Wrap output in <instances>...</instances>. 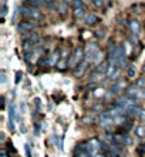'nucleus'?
<instances>
[{"label": "nucleus", "instance_id": "41", "mask_svg": "<svg viewBox=\"0 0 145 157\" xmlns=\"http://www.w3.org/2000/svg\"><path fill=\"white\" fill-rule=\"evenodd\" d=\"M63 3H67V4H70V3H73V0H61Z\"/></svg>", "mask_w": 145, "mask_h": 157}, {"label": "nucleus", "instance_id": "7", "mask_svg": "<svg viewBox=\"0 0 145 157\" xmlns=\"http://www.w3.org/2000/svg\"><path fill=\"white\" fill-rule=\"evenodd\" d=\"M114 143H117V144H129L131 143V139H129L128 136H127V132L125 133H117V134H114Z\"/></svg>", "mask_w": 145, "mask_h": 157}, {"label": "nucleus", "instance_id": "17", "mask_svg": "<svg viewBox=\"0 0 145 157\" xmlns=\"http://www.w3.org/2000/svg\"><path fill=\"white\" fill-rule=\"evenodd\" d=\"M74 19H81V17H84L85 16V12H84V7H77V9H74Z\"/></svg>", "mask_w": 145, "mask_h": 157}, {"label": "nucleus", "instance_id": "30", "mask_svg": "<svg viewBox=\"0 0 145 157\" xmlns=\"http://www.w3.org/2000/svg\"><path fill=\"white\" fill-rule=\"evenodd\" d=\"M73 6H74V9L83 7V0H73Z\"/></svg>", "mask_w": 145, "mask_h": 157}, {"label": "nucleus", "instance_id": "3", "mask_svg": "<svg viewBox=\"0 0 145 157\" xmlns=\"http://www.w3.org/2000/svg\"><path fill=\"white\" fill-rule=\"evenodd\" d=\"M124 153H125V149L122 144L112 143V144L108 147V156H111V157H122Z\"/></svg>", "mask_w": 145, "mask_h": 157}, {"label": "nucleus", "instance_id": "2", "mask_svg": "<svg viewBox=\"0 0 145 157\" xmlns=\"http://www.w3.org/2000/svg\"><path fill=\"white\" fill-rule=\"evenodd\" d=\"M20 13H21V16L29 19V20H42L43 19V14L38 12L37 9L31 7V6H27V4H24L20 9Z\"/></svg>", "mask_w": 145, "mask_h": 157}, {"label": "nucleus", "instance_id": "4", "mask_svg": "<svg viewBox=\"0 0 145 157\" xmlns=\"http://www.w3.org/2000/svg\"><path fill=\"white\" fill-rule=\"evenodd\" d=\"M84 57V52L81 47H77L74 52V54H73V57L70 59V62H68V66L70 67H77L80 64V62H81V59Z\"/></svg>", "mask_w": 145, "mask_h": 157}, {"label": "nucleus", "instance_id": "23", "mask_svg": "<svg viewBox=\"0 0 145 157\" xmlns=\"http://www.w3.org/2000/svg\"><path fill=\"white\" fill-rule=\"evenodd\" d=\"M67 9H68V4H67V3H63V2H61V4H60V9H58V12H60V14H61V16H64V14L67 13Z\"/></svg>", "mask_w": 145, "mask_h": 157}, {"label": "nucleus", "instance_id": "28", "mask_svg": "<svg viewBox=\"0 0 145 157\" xmlns=\"http://www.w3.org/2000/svg\"><path fill=\"white\" fill-rule=\"evenodd\" d=\"M96 37L97 39H104V37H105V32H104V30H97V32H96Z\"/></svg>", "mask_w": 145, "mask_h": 157}, {"label": "nucleus", "instance_id": "37", "mask_svg": "<svg viewBox=\"0 0 145 157\" xmlns=\"http://www.w3.org/2000/svg\"><path fill=\"white\" fill-rule=\"evenodd\" d=\"M24 149H26V156L31 157V153H30V147H29V146H24Z\"/></svg>", "mask_w": 145, "mask_h": 157}, {"label": "nucleus", "instance_id": "26", "mask_svg": "<svg viewBox=\"0 0 145 157\" xmlns=\"http://www.w3.org/2000/svg\"><path fill=\"white\" fill-rule=\"evenodd\" d=\"M135 86H137L138 89H145V78H138Z\"/></svg>", "mask_w": 145, "mask_h": 157}, {"label": "nucleus", "instance_id": "14", "mask_svg": "<svg viewBox=\"0 0 145 157\" xmlns=\"http://www.w3.org/2000/svg\"><path fill=\"white\" fill-rule=\"evenodd\" d=\"M58 59H60V50H54L53 54L50 56L49 59V66H54V64H57L58 63Z\"/></svg>", "mask_w": 145, "mask_h": 157}, {"label": "nucleus", "instance_id": "10", "mask_svg": "<svg viewBox=\"0 0 145 157\" xmlns=\"http://www.w3.org/2000/svg\"><path fill=\"white\" fill-rule=\"evenodd\" d=\"M127 96H128L129 99L137 100L138 97H141V94H140V89H138L137 86H129L128 89H127Z\"/></svg>", "mask_w": 145, "mask_h": 157}, {"label": "nucleus", "instance_id": "38", "mask_svg": "<svg viewBox=\"0 0 145 157\" xmlns=\"http://www.w3.org/2000/svg\"><path fill=\"white\" fill-rule=\"evenodd\" d=\"M138 117H140V119H145V110H141L140 114H138Z\"/></svg>", "mask_w": 145, "mask_h": 157}, {"label": "nucleus", "instance_id": "35", "mask_svg": "<svg viewBox=\"0 0 145 157\" xmlns=\"http://www.w3.org/2000/svg\"><path fill=\"white\" fill-rule=\"evenodd\" d=\"M34 103H36V107H37V110H40V109H42V103H40V100H38V99L34 100Z\"/></svg>", "mask_w": 145, "mask_h": 157}, {"label": "nucleus", "instance_id": "15", "mask_svg": "<svg viewBox=\"0 0 145 157\" xmlns=\"http://www.w3.org/2000/svg\"><path fill=\"white\" fill-rule=\"evenodd\" d=\"M108 69H110V63H108V62H103V63H100L98 66H97V69H94V70L98 71V73H101V75H107Z\"/></svg>", "mask_w": 145, "mask_h": 157}, {"label": "nucleus", "instance_id": "34", "mask_svg": "<svg viewBox=\"0 0 145 157\" xmlns=\"http://www.w3.org/2000/svg\"><path fill=\"white\" fill-rule=\"evenodd\" d=\"M83 123H85V124H87V123H92V117L91 116H85L83 119Z\"/></svg>", "mask_w": 145, "mask_h": 157}, {"label": "nucleus", "instance_id": "39", "mask_svg": "<svg viewBox=\"0 0 145 157\" xmlns=\"http://www.w3.org/2000/svg\"><path fill=\"white\" fill-rule=\"evenodd\" d=\"M140 94H141V97L145 99V89H140Z\"/></svg>", "mask_w": 145, "mask_h": 157}, {"label": "nucleus", "instance_id": "18", "mask_svg": "<svg viewBox=\"0 0 145 157\" xmlns=\"http://www.w3.org/2000/svg\"><path fill=\"white\" fill-rule=\"evenodd\" d=\"M135 75H137V69H135V66H134V64H131V66L128 67V70H127V77H128V78H134V77H135Z\"/></svg>", "mask_w": 145, "mask_h": 157}, {"label": "nucleus", "instance_id": "43", "mask_svg": "<svg viewBox=\"0 0 145 157\" xmlns=\"http://www.w3.org/2000/svg\"><path fill=\"white\" fill-rule=\"evenodd\" d=\"M142 71H144V73H145V64H144V67H142Z\"/></svg>", "mask_w": 145, "mask_h": 157}, {"label": "nucleus", "instance_id": "21", "mask_svg": "<svg viewBox=\"0 0 145 157\" xmlns=\"http://www.w3.org/2000/svg\"><path fill=\"white\" fill-rule=\"evenodd\" d=\"M121 87H122V83H115V84H112L111 86L110 91H111L112 94H115V93H118V90H120Z\"/></svg>", "mask_w": 145, "mask_h": 157}, {"label": "nucleus", "instance_id": "13", "mask_svg": "<svg viewBox=\"0 0 145 157\" xmlns=\"http://www.w3.org/2000/svg\"><path fill=\"white\" fill-rule=\"evenodd\" d=\"M37 41H38V37H36V39H29V40H24V41H23V50L29 53L30 50H31V47H34V44H36Z\"/></svg>", "mask_w": 145, "mask_h": 157}, {"label": "nucleus", "instance_id": "5", "mask_svg": "<svg viewBox=\"0 0 145 157\" xmlns=\"http://www.w3.org/2000/svg\"><path fill=\"white\" fill-rule=\"evenodd\" d=\"M112 124H114V120L108 116L107 112H103L101 114H100V126H101L103 128L110 130V128L112 127Z\"/></svg>", "mask_w": 145, "mask_h": 157}, {"label": "nucleus", "instance_id": "1", "mask_svg": "<svg viewBox=\"0 0 145 157\" xmlns=\"http://www.w3.org/2000/svg\"><path fill=\"white\" fill-rule=\"evenodd\" d=\"M84 59L88 63H97L101 59V50L98 49V46L96 43H88L87 49L84 52Z\"/></svg>", "mask_w": 145, "mask_h": 157}, {"label": "nucleus", "instance_id": "31", "mask_svg": "<svg viewBox=\"0 0 145 157\" xmlns=\"http://www.w3.org/2000/svg\"><path fill=\"white\" fill-rule=\"evenodd\" d=\"M104 2H105V0H94V4H96L97 7H103Z\"/></svg>", "mask_w": 145, "mask_h": 157}, {"label": "nucleus", "instance_id": "6", "mask_svg": "<svg viewBox=\"0 0 145 157\" xmlns=\"http://www.w3.org/2000/svg\"><path fill=\"white\" fill-rule=\"evenodd\" d=\"M36 23L34 21H21V23H19L17 25V30H19V33H26V32H31V30H34V27H36Z\"/></svg>", "mask_w": 145, "mask_h": 157}, {"label": "nucleus", "instance_id": "22", "mask_svg": "<svg viewBox=\"0 0 145 157\" xmlns=\"http://www.w3.org/2000/svg\"><path fill=\"white\" fill-rule=\"evenodd\" d=\"M57 67L60 69V70H64L66 67H68V60H64V59H61V60L57 63Z\"/></svg>", "mask_w": 145, "mask_h": 157}, {"label": "nucleus", "instance_id": "20", "mask_svg": "<svg viewBox=\"0 0 145 157\" xmlns=\"http://www.w3.org/2000/svg\"><path fill=\"white\" fill-rule=\"evenodd\" d=\"M135 133H137V136L138 137H145V127L144 126H138L137 128H135Z\"/></svg>", "mask_w": 145, "mask_h": 157}, {"label": "nucleus", "instance_id": "19", "mask_svg": "<svg viewBox=\"0 0 145 157\" xmlns=\"http://www.w3.org/2000/svg\"><path fill=\"white\" fill-rule=\"evenodd\" d=\"M21 36H23V40H29V39H36L37 37V34L34 33L33 30H31V32H26V33H23Z\"/></svg>", "mask_w": 145, "mask_h": 157}, {"label": "nucleus", "instance_id": "40", "mask_svg": "<svg viewBox=\"0 0 145 157\" xmlns=\"http://www.w3.org/2000/svg\"><path fill=\"white\" fill-rule=\"evenodd\" d=\"M2 83H6V76H4V71H2Z\"/></svg>", "mask_w": 145, "mask_h": 157}, {"label": "nucleus", "instance_id": "8", "mask_svg": "<svg viewBox=\"0 0 145 157\" xmlns=\"http://www.w3.org/2000/svg\"><path fill=\"white\" fill-rule=\"evenodd\" d=\"M128 27H129L131 34H135V36H138V34H140V32H141V23H140V20H138V19H132V20H129Z\"/></svg>", "mask_w": 145, "mask_h": 157}, {"label": "nucleus", "instance_id": "11", "mask_svg": "<svg viewBox=\"0 0 145 157\" xmlns=\"http://www.w3.org/2000/svg\"><path fill=\"white\" fill-rule=\"evenodd\" d=\"M87 66H88V62H81V63L78 64V66L75 67L74 75L77 76V77H81V76L84 75V71L87 70Z\"/></svg>", "mask_w": 145, "mask_h": 157}, {"label": "nucleus", "instance_id": "12", "mask_svg": "<svg viewBox=\"0 0 145 157\" xmlns=\"http://www.w3.org/2000/svg\"><path fill=\"white\" fill-rule=\"evenodd\" d=\"M100 21V17L96 16L94 13H90V14H85V25L87 26H94Z\"/></svg>", "mask_w": 145, "mask_h": 157}, {"label": "nucleus", "instance_id": "36", "mask_svg": "<svg viewBox=\"0 0 145 157\" xmlns=\"http://www.w3.org/2000/svg\"><path fill=\"white\" fill-rule=\"evenodd\" d=\"M21 80V71H17L16 73V83H19Z\"/></svg>", "mask_w": 145, "mask_h": 157}, {"label": "nucleus", "instance_id": "27", "mask_svg": "<svg viewBox=\"0 0 145 157\" xmlns=\"http://www.w3.org/2000/svg\"><path fill=\"white\" fill-rule=\"evenodd\" d=\"M128 40L131 41L132 44H137V43H138V36H135V34H129Z\"/></svg>", "mask_w": 145, "mask_h": 157}, {"label": "nucleus", "instance_id": "25", "mask_svg": "<svg viewBox=\"0 0 145 157\" xmlns=\"http://www.w3.org/2000/svg\"><path fill=\"white\" fill-rule=\"evenodd\" d=\"M137 153L141 154V156H142V154H145V141H144V143H141V144L137 147Z\"/></svg>", "mask_w": 145, "mask_h": 157}, {"label": "nucleus", "instance_id": "9", "mask_svg": "<svg viewBox=\"0 0 145 157\" xmlns=\"http://www.w3.org/2000/svg\"><path fill=\"white\" fill-rule=\"evenodd\" d=\"M14 120H16V109L14 104H10L9 107V128L14 130Z\"/></svg>", "mask_w": 145, "mask_h": 157}, {"label": "nucleus", "instance_id": "24", "mask_svg": "<svg viewBox=\"0 0 145 157\" xmlns=\"http://www.w3.org/2000/svg\"><path fill=\"white\" fill-rule=\"evenodd\" d=\"M43 4H44L49 10H54V9H56V6H54V3L51 0H43Z\"/></svg>", "mask_w": 145, "mask_h": 157}, {"label": "nucleus", "instance_id": "16", "mask_svg": "<svg viewBox=\"0 0 145 157\" xmlns=\"http://www.w3.org/2000/svg\"><path fill=\"white\" fill-rule=\"evenodd\" d=\"M24 3L27 4V6H31V7L38 9L43 4V0H24Z\"/></svg>", "mask_w": 145, "mask_h": 157}, {"label": "nucleus", "instance_id": "33", "mask_svg": "<svg viewBox=\"0 0 145 157\" xmlns=\"http://www.w3.org/2000/svg\"><path fill=\"white\" fill-rule=\"evenodd\" d=\"M34 134H36V136H38V134H40V124H34Z\"/></svg>", "mask_w": 145, "mask_h": 157}, {"label": "nucleus", "instance_id": "32", "mask_svg": "<svg viewBox=\"0 0 145 157\" xmlns=\"http://www.w3.org/2000/svg\"><path fill=\"white\" fill-rule=\"evenodd\" d=\"M6 14H7V6H6V4H2V16H6Z\"/></svg>", "mask_w": 145, "mask_h": 157}, {"label": "nucleus", "instance_id": "42", "mask_svg": "<svg viewBox=\"0 0 145 157\" xmlns=\"http://www.w3.org/2000/svg\"><path fill=\"white\" fill-rule=\"evenodd\" d=\"M91 0H83V3H90Z\"/></svg>", "mask_w": 145, "mask_h": 157}, {"label": "nucleus", "instance_id": "29", "mask_svg": "<svg viewBox=\"0 0 145 157\" xmlns=\"http://www.w3.org/2000/svg\"><path fill=\"white\" fill-rule=\"evenodd\" d=\"M68 57H70V50H63L61 53V59H64V60H68Z\"/></svg>", "mask_w": 145, "mask_h": 157}]
</instances>
